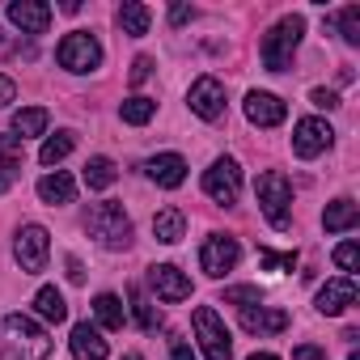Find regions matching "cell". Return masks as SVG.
<instances>
[{
	"label": "cell",
	"instance_id": "cell-1",
	"mask_svg": "<svg viewBox=\"0 0 360 360\" xmlns=\"http://www.w3.org/2000/svg\"><path fill=\"white\" fill-rule=\"evenodd\" d=\"M47 356H51V339L34 318L26 314L0 318V360H47Z\"/></svg>",
	"mask_w": 360,
	"mask_h": 360
},
{
	"label": "cell",
	"instance_id": "cell-2",
	"mask_svg": "<svg viewBox=\"0 0 360 360\" xmlns=\"http://www.w3.org/2000/svg\"><path fill=\"white\" fill-rule=\"evenodd\" d=\"M301 34H305V18H280L267 34H263V47H259V56H263V68L267 72H284L288 64H292V56H297V47H301Z\"/></svg>",
	"mask_w": 360,
	"mask_h": 360
},
{
	"label": "cell",
	"instance_id": "cell-3",
	"mask_svg": "<svg viewBox=\"0 0 360 360\" xmlns=\"http://www.w3.org/2000/svg\"><path fill=\"white\" fill-rule=\"evenodd\" d=\"M85 229H89V238H94L98 246H106V250H123V246L131 242V221H127L123 204H115V200L94 204L89 217H85Z\"/></svg>",
	"mask_w": 360,
	"mask_h": 360
},
{
	"label": "cell",
	"instance_id": "cell-4",
	"mask_svg": "<svg viewBox=\"0 0 360 360\" xmlns=\"http://www.w3.org/2000/svg\"><path fill=\"white\" fill-rule=\"evenodd\" d=\"M259 208L267 212V221L276 225V229H288L292 225V217H288V204H292V187H288V178L280 174V169H267V174H259Z\"/></svg>",
	"mask_w": 360,
	"mask_h": 360
},
{
	"label": "cell",
	"instance_id": "cell-5",
	"mask_svg": "<svg viewBox=\"0 0 360 360\" xmlns=\"http://www.w3.org/2000/svg\"><path fill=\"white\" fill-rule=\"evenodd\" d=\"M56 60H60V68H68V72H94V68L102 64V47H98V39H94L89 30H72V34L60 39Z\"/></svg>",
	"mask_w": 360,
	"mask_h": 360
},
{
	"label": "cell",
	"instance_id": "cell-6",
	"mask_svg": "<svg viewBox=\"0 0 360 360\" xmlns=\"http://www.w3.org/2000/svg\"><path fill=\"white\" fill-rule=\"evenodd\" d=\"M195 335H200V347H204L208 360H233L229 330H225V322L217 318L212 305H200V309H195Z\"/></svg>",
	"mask_w": 360,
	"mask_h": 360
},
{
	"label": "cell",
	"instance_id": "cell-7",
	"mask_svg": "<svg viewBox=\"0 0 360 360\" xmlns=\"http://www.w3.org/2000/svg\"><path fill=\"white\" fill-rule=\"evenodd\" d=\"M204 191L217 200V204H238V191H242V169L233 157H217L208 169H204Z\"/></svg>",
	"mask_w": 360,
	"mask_h": 360
},
{
	"label": "cell",
	"instance_id": "cell-8",
	"mask_svg": "<svg viewBox=\"0 0 360 360\" xmlns=\"http://www.w3.org/2000/svg\"><path fill=\"white\" fill-rule=\"evenodd\" d=\"M13 255H18V267L22 271H43L47 267V255H51V238L43 225H22L18 229V242H13Z\"/></svg>",
	"mask_w": 360,
	"mask_h": 360
},
{
	"label": "cell",
	"instance_id": "cell-9",
	"mask_svg": "<svg viewBox=\"0 0 360 360\" xmlns=\"http://www.w3.org/2000/svg\"><path fill=\"white\" fill-rule=\"evenodd\" d=\"M238 259H242V246H238V238H229V233H212V238L204 242V250H200V267H204L212 280H221L225 271H233Z\"/></svg>",
	"mask_w": 360,
	"mask_h": 360
},
{
	"label": "cell",
	"instance_id": "cell-10",
	"mask_svg": "<svg viewBox=\"0 0 360 360\" xmlns=\"http://www.w3.org/2000/svg\"><path fill=\"white\" fill-rule=\"evenodd\" d=\"M330 140H335V131H330V123H326V119H301V123H297V131H292V153L309 161V157L326 153V148H330Z\"/></svg>",
	"mask_w": 360,
	"mask_h": 360
},
{
	"label": "cell",
	"instance_id": "cell-11",
	"mask_svg": "<svg viewBox=\"0 0 360 360\" xmlns=\"http://www.w3.org/2000/svg\"><path fill=\"white\" fill-rule=\"evenodd\" d=\"M187 102H191V110L200 115V119H221L225 115V85L217 81V77H200L195 85H191V94H187Z\"/></svg>",
	"mask_w": 360,
	"mask_h": 360
},
{
	"label": "cell",
	"instance_id": "cell-12",
	"mask_svg": "<svg viewBox=\"0 0 360 360\" xmlns=\"http://www.w3.org/2000/svg\"><path fill=\"white\" fill-rule=\"evenodd\" d=\"M148 284H153V292H157L161 301H187V297H191V280L178 271L174 263L148 267Z\"/></svg>",
	"mask_w": 360,
	"mask_h": 360
},
{
	"label": "cell",
	"instance_id": "cell-13",
	"mask_svg": "<svg viewBox=\"0 0 360 360\" xmlns=\"http://www.w3.org/2000/svg\"><path fill=\"white\" fill-rule=\"evenodd\" d=\"M246 119H250L255 127H280V123L288 119V106H284L276 94L255 89V94H246Z\"/></svg>",
	"mask_w": 360,
	"mask_h": 360
},
{
	"label": "cell",
	"instance_id": "cell-14",
	"mask_svg": "<svg viewBox=\"0 0 360 360\" xmlns=\"http://www.w3.org/2000/svg\"><path fill=\"white\" fill-rule=\"evenodd\" d=\"M9 22H13L22 34H47V26H51V5H43V0H13V5H9Z\"/></svg>",
	"mask_w": 360,
	"mask_h": 360
},
{
	"label": "cell",
	"instance_id": "cell-15",
	"mask_svg": "<svg viewBox=\"0 0 360 360\" xmlns=\"http://www.w3.org/2000/svg\"><path fill=\"white\" fill-rule=\"evenodd\" d=\"M356 280L352 276H339V280H326L322 288H318V314H343L347 305H356Z\"/></svg>",
	"mask_w": 360,
	"mask_h": 360
},
{
	"label": "cell",
	"instance_id": "cell-16",
	"mask_svg": "<svg viewBox=\"0 0 360 360\" xmlns=\"http://www.w3.org/2000/svg\"><path fill=\"white\" fill-rule=\"evenodd\" d=\"M144 169H148V178H153L157 187H169V191L187 183V161L178 157V153H157Z\"/></svg>",
	"mask_w": 360,
	"mask_h": 360
},
{
	"label": "cell",
	"instance_id": "cell-17",
	"mask_svg": "<svg viewBox=\"0 0 360 360\" xmlns=\"http://www.w3.org/2000/svg\"><path fill=\"white\" fill-rule=\"evenodd\" d=\"M68 347H72L77 360H106V339H102V330L89 326V322H77V326H72Z\"/></svg>",
	"mask_w": 360,
	"mask_h": 360
},
{
	"label": "cell",
	"instance_id": "cell-18",
	"mask_svg": "<svg viewBox=\"0 0 360 360\" xmlns=\"http://www.w3.org/2000/svg\"><path fill=\"white\" fill-rule=\"evenodd\" d=\"M242 326L250 330V335H280V330H288V314L284 309H267V305H250V309H242Z\"/></svg>",
	"mask_w": 360,
	"mask_h": 360
},
{
	"label": "cell",
	"instance_id": "cell-19",
	"mask_svg": "<svg viewBox=\"0 0 360 360\" xmlns=\"http://www.w3.org/2000/svg\"><path fill=\"white\" fill-rule=\"evenodd\" d=\"M39 200H43V204H72V200H77L72 174H64V169L43 174V178H39Z\"/></svg>",
	"mask_w": 360,
	"mask_h": 360
},
{
	"label": "cell",
	"instance_id": "cell-20",
	"mask_svg": "<svg viewBox=\"0 0 360 360\" xmlns=\"http://www.w3.org/2000/svg\"><path fill=\"white\" fill-rule=\"evenodd\" d=\"M356 221H360V208H356L352 200H335V204H326V212H322L326 233H347V229H356Z\"/></svg>",
	"mask_w": 360,
	"mask_h": 360
},
{
	"label": "cell",
	"instance_id": "cell-21",
	"mask_svg": "<svg viewBox=\"0 0 360 360\" xmlns=\"http://www.w3.org/2000/svg\"><path fill=\"white\" fill-rule=\"evenodd\" d=\"M153 233H157V242H165V246H174L178 238L187 233V217L178 212V208H161L157 217H153Z\"/></svg>",
	"mask_w": 360,
	"mask_h": 360
},
{
	"label": "cell",
	"instance_id": "cell-22",
	"mask_svg": "<svg viewBox=\"0 0 360 360\" xmlns=\"http://www.w3.org/2000/svg\"><path fill=\"white\" fill-rule=\"evenodd\" d=\"M115 178H119V169H115L110 157H89V161H85V187H89V191L115 187Z\"/></svg>",
	"mask_w": 360,
	"mask_h": 360
},
{
	"label": "cell",
	"instance_id": "cell-23",
	"mask_svg": "<svg viewBox=\"0 0 360 360\" xmlns=\"http://www.w3.org/2000/svg\"><path fill=\"white\" fill-rule=\"evenodd\" d=\"M47 123H51V115H47L43 106H22V110L13 115V131H18V140H26V136H43Z\"/></svg>",
	"mask_w": 360,
	"mask_h": 360
},
{
	"label": "cell",
	"instance_id": "cell-24",
	"mask_svg": "<svg viewBox=\"0 0 360 360\" xmlns=\"http://www.w3.org/2000/svg\"><path fill=\"white\" fill-rule=\"evenodd\" d=\"M34 309H39V318H47V322H64V318H68L64 292H60V288H51V284H43V288L34 292Z\"/></svg>",
	"mask_w": 360,
	"mask_h": 360
},
{
	"label": "cell",
	"instance_id": "cell-25",
	"mask_svg": "<svg viewBox=\"0 0 360 360\" xmlns=\"http://www.w3.org/2000/svg\"><path fill=\"white\" fill-rule=\"evenodd\" d=\"M94 314H98V322H102L106 330H119L123 318H127V309H123V301H119L115 292H98V297H94Z\"/></svg>",
	"mask_w": 360,
	"mask_h": 360
},
{
	"label": "cell",
	"instance_id": "cell-26",
	"mask_svg": "<svg viewBox=\"0 0 360 360\" xmlns=\"http://www.w3.org/2000/svg\"><path fill=\"white\" fill-rule=\"evenodd\" d=\"M148 22H153V13H148V5H140V0H127V5L119 9V26H123V34H148Z\"/></svg>",
	"mask_w": 360,
	"mask_h": 360
},
{
	"label": "cell",
	"instance_id": "cell-27",
	"mask_svg": "<svg viewBox=\"0 0 360 360\" xmlns=\"http://www.w3.org/2000/svg\"><path fill=\"white\" fill-rule=\"evenodd\" d=\"M72 148H77V136H72V131H56V136H47V140H43L39 161H43V165H60Z\"/></svg>",
	"mask_w": 360,
	"mask_h": 360
},
{
	"label": "cell",
	"instance_id": "cell-28",
	"mask_svg": "<svg viewBox=\"0 0 360 360\" xmlns=\"http://www.w3.org/2000/svg\"><path fill=\"white\" fill-rule=\"evenodd\" d=\"M119 115H123V123H131V127H144V123H148V119L157 115V102H153V98H140V94H136V98H127V102L119 106Z\"/></svg>",
	"mask_w": 360,
	"mask_h": 360
},
{
	"label": "cell",
	"instance_id": "cell-29",
	"mask_svg": "<svg viewBox=\"0 0 360 360\" xmlns=\"http://www.w3.org/2000/svg\"><path fill=\"white\" fill-rule=\"evenodd\" d=\"M131 314H136V322H140L144 330H157V326H161V314L153 309V301L140 297V288H131Z\"/></svg>",
	"mask_w": 360,
	"mask_h": 360
},
{
	"label": "cell",
	"instance_id": "cell-30",
	"mask_svg": "<svg viewBox=\"0 0 360 360\" xmlns=\"http://www.w3.org/2000/svg\"><path fill=\"white\" fill-rule=\"evenodd\" d=\"M18 165H22V140L0 136V169H18Z\"/></svg>",
	"mask_w": 360,
	"mask_h": 360
},
{
	"label": "cell",
	"instance_id": "cell-31",
	"mask_svg": "<svg viewBox=\"0 0 360 360\" xmlns=\"http://www.w3.org/2000/svg\"><path fill=\"white\" fill-rule=\"evenodd\" d=\"M339 30H343V43L360 47V9H356V5L339 13Z\"/></svg>",
	"mask_w": 360,
	"mask_h": 360
},
{
	"label": "cell",
	"instance_id": "cell-32",
	"mask_svg": "<svg viewBox=\"0 0 360 360\" xmlns=\"http://www.w3.org/2000/svg\"><path fill=\"white\" fill-rule=\"evenodd\" d=\"M259 263H263L267 271H292V267H297V250H288V255H276V250H259Z\"/></svg>",
	"mask_w": 360,
	"mask_h": 360
},
{
	"label": "cell",
	"instance_id": "cell-33",
	"mask_svg": "<svg viewBox=\"0 0 360 360\" xmlns=\"http://www.w3.org/2000/svg\"><path fill=\"white\" fill-rule=\"evenodd\" d=\"M225 301L229 305H238V309H250V305H263V297H259V288H225Z\"/></svg>",
	"mask_w": 360,
	"mask_h": 360
},
{
	"label": "cell",
	"instance_id": "cell-34",
	"mask_svg": "<svg viewBox=\"0 0 360 360\" xmlns=\"http://www.w3.org/2000/svg\"><path fill=\"white\" fill-rule=\"evenodd\" d=\"M335 263H339V267H343V271L352 276V271L360 267V246H356V242H343V246L335 250Z\"/></svg>",
	"mask_w": 360,
	"mask_h": 360
},
{
	"label": "cell",
	"instance_id": "cell-35",
	"mask_svg": "<svg viewBox=\"0 0 360 360\" xmlns=\"http://www.w3.org/2000/svg\"><path fill=\"white\" fill-rule=\"evenodd\" d=\"M153 77V60L148 56H136V64H131V85H144Z\"/></svg>",
	"mask_w": 360,
	"mask_h": 360
},
{
	"label": "cell",
	"instance_id": "cell-36",
	"mask_svg": "<svg viewBox=\"0 0 360 360\" xmlns=\"http://www.w3.org/2000/svg\"><path fill=\"white\" fill-rule=\"evenodd\" d=\"M309 102H314V106H322V110H335V106H339V94H335V89H314V94H309Z\"/></svg>",
	"mask_w": 360,
	"mask_h": 360
},
{
	"label": "cell",
	"instance_id": "cell-37",
	"mask_svg": "<svg viewBox=\"0 0 360 360\" xmlns=\"http://www.w3.org/2000/svg\"><path fill=\"white\" fill-rule=\"evenodd\" d=\"M292 360H326V352L314 343H301V347H292Z\"/></svg>",
	"mask_w": 360,
	"mask_h": 360
},
{
	"label": "cell",
	"instance_id": "cell-38",
	"mask_svg": "<svg viewBox=\"0 0 360 360\" xmlns=\"http://www.w3.org/2000/svg\"><path fill=\"white\" fill-rule=\"evenodd\" d=\"M191 18H195L191 5H174V9H169V22H174V26H183V22H191Z\"/></svg>",
	"mask_w": 360,
	"mask_h": 360
},
{
	"label": "cell",
	"instance_id": "cell-39",
	"mask_svg": "<svg viewBox=\"0 0 360 360\" xmlns=\"http://www.w3.org/2000/svg\"><path fill=\"white\" fill-rule=\"evenodd\" d=\"M13 98H18V85H13L9 77H0V106H9Z\"/></svg>",
	"mask_w": 360,
	"mask_h": 360
},
{
	"label": "cell",
	"instance_id": "cell-40",
	"mask_svg": "<svg viewBox=\"0 0 360 360\" xmlns=\"http://www.w3.org/2000/svg\"><path fill=\"white\" fill-rule=\"evenodd\" d=\"M169 360H195V352H191L187 343H174V352H169Z\"/></svg>",
	"mask_w": 360,
	"mask_h": 360
},
{
	"label": "cell",
	"instance_id": "cell-41",
	"mask_svg": "<svg viewBox=\"0 0 360 360\" xmlns=\"http://www.w3.org/2000/svg\"><path fill=\"white\" fill-rule=\"evenodd\" d=\"M68 280H72V284H81V280H85V271H81V263H77V259H68Z\"/></svg>",
	"mask_w": 360,
	"mask_h": 360
},
{
	"label": "cell",
	"instance_id": "cell-42",
	"mask_svg": "<svg viewBox=\"0 0 360 360\" xmlns=\"http://www.w3.org/2000/svg\"><path fill=\"white\" fill-rule=\"evenodd\" d=\"M13 187V169H0V191H9Z\"/></svg>",
	"mask_w": 360,
	"mask_h": 360
},
{
	"label": "cell",
	"instance_id": "cell-43",
	"mask_svg": "<svg viewBox=\"0 0 360 360\" xmlns=\"http://www.w3.org/2000/svg\"><path fill=\"white\" fill-rule=\"evenodd\" d=\"M250 360H280V356H271V352H255Z\"/></svg>",
	"mask_w": 360,
	"mask_h": 360
},
{
	"label": "cell",
	"instance_id": "cell-44",
	"mask_svg": "<svg viewBox=\"0 0 360 360\" xmlns=\"http://www.w3.org/2000/svg\"><path fill=\"white\" fill-rule=\"evenodd\" d=\"M123 360H144V356H140V352H131V356H123Z\"/></svg>",
	"mask_w": 360,
	"mask_h": 360
},
{
	"label": "cell",
	"instance_id": "cell-45",
	"mask_svg": "<svg viewBox=\"0 0 360 360\" xmlns=\"http://www.w3.org/2000/svg\"><path fill=\"white\" fill-rule=\"evenodd\" d=\"M347 360H360V356H356V352H352V356H347Z\"/></svg>",
	"mask_w": 360,
	"mask_h": 360
}]
</instances>
